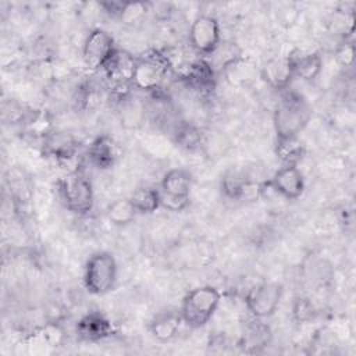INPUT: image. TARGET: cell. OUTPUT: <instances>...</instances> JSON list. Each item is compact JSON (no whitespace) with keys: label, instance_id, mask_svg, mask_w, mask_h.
<instances>
[{"label":"cell","instance_id":"1","mask_svg":"<svg viewBox=\"0 0 356 356\" xmlns=\"http://www.w3.org/2000/svg\"><path fill=\"white\" fill-rule=\"evenodd\" d=\"M58 192L64 206L74 214L86 216L95 206V191L89 175L82 167L64 174L58 181Z\"/></svg>","mask_w":356,"mask_h":356},{"label":"cell","instance_id":"2","mask_svg":"<svg viewBox=\"0 0 356 356\" xmlns=\"http://www.w3.org/2000/svg\"><path fill=\"white\" fill-rule=\"evenodd\" d=\"M221 302L220 291L213 285H200L191 289L182 299L181 318L182 323L191 328H200L206 325Z\"/></svg>","mask_w":356,"mask_h":356},{"label":"cell","instance_id":"3","mask_svg":"<svg viewBox=\"0 0 356 356\" xmlns=\"http://www.w3.org/2000/svg\"><path fill=\"white\" fill-rule=\"evenodd\" d=\"M282 97L273 114V124L277 139H286L299 136L310 118V111L305 100L295 93L284 90Z\"/></svg>","mask_w":356,"mask_h":356},{"label":"cell","instance_id":"4","mask_svg":"<svg viewBox=\"0 0 356 356\" xmlns=\"http://www.w3.org/2000/svg\"><path fill=\"white\" fill-rule=\"evenodd\" d=\"M117 275L118 264L113 253L96 252L85 263L83 285L92 295H106L115 286Z\"/></svg>","mask_w":356,"mask_h":356},{"label":"cell","instance_id":"5","mask_svg":"<svg viewBox=\"0 0 356 356\" xmlns=\"http://www.w3.org/2000/svg\"><path fill=\"white\" fill-rule=\"evenodd\" d=\"M171 64L164 51L150 50L140 57H136L132 86L143 92H156L167 75L171 72Z\"/></svg>","mask_w":356,"mask_h":356},{"label":"cell","instance_id":"6","mask_svg":"<svg viewBox=\"0 0 356 356\" xmlns=\"http://www.w3.org/2000/svg\"><path fill=\"white\" fill-rule=\"evenodd\" d=\"M189 44L200 56H213L221 44V26L218 19L210 14L197 15L189 26Z\"/></svg>","mask_w":356,"mask_h":356},{"label":"cell","instance_id":"7","mask_svg":"<svg viewBox=\"0 0 356 356\" xmlns=\"http://www.w3.org/2000/svg\"><path fill=\"white\" fill-rule=\"evenodd\" d=\"M282 285L278 282H260L252 286L245 296V306L254 320L271 317L282 299Z\"/></svg>","mask_w":356,"mask_h":356},{"label":"cell","instance_id":"8","mask_svg":"<svg viewBox=\"0 0 356 356\" xmlns=\"http://www.w3.org/2000/svg\"><path fill=\"white\" fill-rule=\"evenodd\" d=\"M114 38L102 28L92 29L82 46V61L89 71H103L115 53Z\"/></svg>","mask_w":356,"mask_h":356},{"label":"cell","instance_id":"9","mask_svg":"<svg viewBox=\"0 0 356 356\" xmlns=\"http://www.w3.org/2000/svg\"><path fill=\"white\" fill-rule=\"evenodd\" d=\"M136 57L131 53L117 49L107 65L104 67L103 72L108 81V86L117 96H125L132 86V78L135 71Z\"/></svg>","mask_w":356,"mask_h":356},{"label":"cell","instance_id":"10","mask_svg":"<svg viewBox=\"0 0 356 356\" xmlns=\"http://www.w3.org/2000/svg\"><path fill=\"white\" fill-rule=\"evenodd\" d=\"M274 193L286 200H296L303 195L305 177L298 165H282L268 179Z\"/></svg>","mask_w":356,"mask_h":356},{"label":"cell","instance_id":"11","mask_svg":"<svg viewBox=\"0 0 356 356\" xmlns=\"http://www.w3.org/2000/svg\"><path fill=\"white\" fill-rule=\"evenodd\" d=\"M114 327L111 321L100 312H89L76 323V334L88 342H97L113 335Z\"/></svg>","mask_w":356,"mask_h":356},{"label":"cell","instance_id":"12","mask_svg":"<svg viewBox=\"0 0 356 356\" xmlns=\"http://www.w3.org/2000/svg\"><path fill=\"white\" fill-rule=\"evenodd\" d=\"M261 79L275 90L289 89V83L293 79V72L288 57L270 58L259 71Z\"/></svg>","mask_w":356,"mask_h":356},{"label":"cell","instance_id":"13","mask_svg":"<svg viewBox=\"0 0 356 356\" xmlns=\"http://www.w3.org/2000/svg\"><path fill=\"white\" fill-rule=\"evenodd\" d=\"M293 72V78H300L303 81H314L323 68V58L316 51H302L293 50L286 56Z\"/></svg>","mask_w":356,"mask_h":356},{"label":"cell","instance_id":"14","mask_svg":"<svg viewBox=\"0 0 356 356\" xmlns=\"http://www.w3.org/2000/svg\"><path fill=\"white\" fill-rule=\"evenodd\" d=\"M88 159L99 170H107L117 160V145L108 135H100L88 147Z\"/></svg>","mask_w":356,"mask_h":356},{"label":"cell","instance_id":"15","mask_svg":"<svg viewBox=\"0 0 356 356\" xmlns=\"http://www.w3.org/2000/svg\"><path fill=\"white\" fill-rule=\"evenodd\" d=\"M192 188V177L184 168L168 170L160 181V192L168 196L189 199Z\"/></svg>","mask_w":356,"mask_h":356},{"label":"cell","instance_id":"16","mask_svg":"<svg viewBox=\"0 0 356 356\" xmlns=\"http://www.w3.org/2000/svg\"><path fill=\"white\" fill-rule=\"evenodd\" d=\"M225 81L232 86H242L256 78V65L241 54L221 67Z\"/></svg>","mask_w":356,"mask_h":356},{"label":"cell","instance_id":"17","mask_svg":"<svg viewBox=\"0 0 356 356\" xmlns=\"http://www.w3.org/2000/svg\"><path fill=\"white\" fill-rule=\"evenodd\" d=\"M181 324L182 318L179 312H161L150 321L149 330L156 341L168 342L178 334Z\"/></svg>","mask_w":356,"mask_h":356},{"label":"cell","instance_id":"18","mask_svg":"<svg viewBox=\"0 0 356 356\" xmlns=\"http://www.w3.org/2000/svg\"><path fill=\"white\" fill-rule=\"evenodd\" d=\"M44 150L58 161H67L76 154V142L67 134L50 132L43 138Z\"/></svg>","mask_w":356,"mask_h":356},{"label":"cell","instance_id":"19","mask_svg":"<svg viewBox=\"0 0 356 356\" xmlns=\"http://www.w3.org/2000/svg\"><path fill=\"white\" fill-rule=\"evenodd\" d=\"M129 199L138 214H152L161 207L160 189L153 186L138 188Z\"/></svg>","mask_w":356,"mask_h":356},{"label":"cell","instance_id":"20","mask_svg":"<svg viewBox=\"0 0 356 356\" xmlns=\"http://www.w3.org/2000/svg\"><path fill=\"white\" fill-rule=\"evenodd\" d=\"M275 154L282 161V165H298L305 154V146L299 136L277 139Z\"/></svg>","mask_w":356,"mask_h":356},{"label":"cell","instance_id":"21","mask_svg":"<svg viewBox=\"0 0 356 356\" xmlns=\"http://www.w3.org/2000/svg\"><path fill=\"white\" fill-rule=\"evenodd\" d=\"M136 214L138 213H136L131 199L114 200L106 209V216H107L108 221L114 225H118V227L131 224L134 221V218L136 217Z\"/></svg>","mask_w":356,"mask_h":356},{"label":"cell","instance_id":"22","mask_svg":"<svg viewBox=\"0 0 356 356\" xmlns=\"http://www.w3.org/2000/svg\"><path fill=\"white\" fill-rule=\"evenodd\" d=\"M264 196V182L243 178L239 184L235 200L241 202H256Z\"/></svg>","mask_w":356,"mask_h":356},{"label":"cell","instance_id":"23","mask_svg":"<svg viewBox=\"0 0 356 356\" xmlns=\"http://www.w3.org/2000/svg\"><path fill=\"white\" fill-rule=\"evenodd\" d=\"M268 328L261 323V320H256V325H252L245 334V345L246 346H264L268 342Z\"/></svg>","mask_w":356,"mask_h":356},{"label":"cell","instance_id":"24","mask_svg":"<svg viewBox=\"0 0 356 356\" xmlns=\"http://www.w3.org/2000/svg\"><path fill=\"white\" fill-rule=\"evenodd\" d=\"M146 11H149L147 3L125 1V6L122 8V14H121L120 19L127 21V22H134V21H138L139 18H142L146 14Z\"/></svg>","mask_w":356,"mask_h":356},{"label":"cell","instance_id":"25","mask_svg":"<svg viewBox=\"0 0 356 356\" xmlns=\"http://www.w3.org/2000/svg\"><path fill=\"white\" fill-rule=\"evenodd\" d=\"M177 140L181 143V146L186 149L195 147L200 140L199 131L192 125H184L177 132Z\"/></svg>","mask_w":356,"mask_h":356},{"label":"cell","instance_id":"26","mask_svg":"<svg viewBox=\"0 0 356 356\" xmlns=\"http://www.w3.org/2000/svg\"><path fill=\"white\" fill-rule=\"evenodd\" d=\"M160 204L163 209H165L168 211H182L189 204V199L168 196V195H164L160 192Z\"/></svg>","mask_w":356,"mask_h":356},{"label":"cell","instance_id":"27","mask_svg":"<svg viewBox=\"0 0 356 356\" xmlns=\"http://www.w3.org/2000/svg\"><path fill=\"white\" fill-rule=\"evenodd\" d=\"M313 316V306L307 299H296L295 305H293V317L299 321V323H305L307 320H310Z\"/></svg>","mask_w":356,"mask_h":356},{"label":"cell","instance_id":"28","mask_svg":"<svg viewBox=\"0 0 356 356\" xmlns=\"http://www.w3.org/2000/svg\"><path fill=\"white\" fill-rule=\"evenodd\" d=\"M355 58V49L352 43H343L341 46V49L338 50V60L343 64V65H350L353 63Z\"/></svg>","mask_w":356,"mask_h":356},{"label":"cell","instance_id":"29","mask_svg":"<svg viewBox=\"0 0 356 356\" xmlns=\"http://www.w3.org/2000/svg\"><path fill=\"white\" fill-rule=\"evenodd\" d=\"M99 6L104 10V13H107L111 17L120 18L122 14V8L125 6V1H103L99 3Z\"/></svg>","mask_w":356,"mask_h":356}]
</instances>
